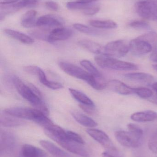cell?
Returning a JSON list of instances; mask_svg holds the SVG:
<instances>
[{
  "label": "cell",
  "mask_w": 157,
  "mask_h": 157,
  "mask_svg": "<svg viewBox=\"0 0 157 157\" xmlns=\"http://www.w3.org/2000/svg\"><path fill=\"white\" fill-rule=\"evenodd\" d=\"M13 81L16 89L21 97L45 115H49V109L42 101V98L36 95L29 86H26L18 77L13 78Z\"/></svg>",
  "instance_id": "cell-1"
},
{
  "label": "cell",
  "mask_w": 157,
  "mask_h": 157,
  "mask_svg": "<svg viewBox=\"0 0 157 157\" xmlns=\"http://www.w3.org/2000/svg\"><path fill=\"white\" fill-rule=\"evenodd\" d=\"M95 61L98 66L103 69L117 71H132L138 70L135 63L123 61L104 54L96 56Z\"/></svg>",
  "instance_id": "cell-2"
},
{
  "label": "cell",
  "mask_w": 157,
  "mask_h": 157,
  "mask_svg": "<svg viewBox=\"0 0 157 157\" xmlns=\"http://www.w3.org/2000/svg\"><path fill=\"white\" fill-rule=\"evenodd\" d=\"M135 11L139 16L147 20H157V0H143L135 3Z\"/></svg>",
  "instance_id": "cell-3"
},
{
  "label": "cell",
  "mask_w": 157,
  "mask_h": 157,
  "mask_svg": "<svg viewBox=\"0 0 157 157\" xmlns=\"http://www.w3.org/2000/svg\"><path fill=\"white\" fill-rule=\"evenodd\" d=\"M130 51V42L120 40L109 42L104 47L103 54L112 57L121 58Z\"/></svg>",
  "instance_id": "cell-4"
},
{
  "label": "cell",
  "mask_w": 157,
  "mask_h": 157,
  "mask_svg": "<svg viewBox=\"0 0 157 157\" xmlns=\"http://www.w3.org/2000/svg\"><path fill=\"white\" fill-rule=\"evenodd\" d=\"M59 66L64 72L68 75L84 80L89 85L95 76V75H92L86 71L74 64L62 62L59 63Z\"/></svg>",
  "instance_id": "cell-5"
},
{
  "label": "cell",
  "mask_w": 157,
  "mask_h": 157,
  "mask_svg": "<svg viewBox=\"0 0 157 157\" xmlns=\"http://www.w3.org/2000/svg\"><path fill=\"white\" fill-rule=\"evenodd\" d=\"M4 112L14 117L21 119L30 120L35 122L37 118L43 113L37 109L13 107L5 110Z\"/></svg>",
  "instance_id": "cell-6"
},
{
  "label": "cell",
  "mask_w": 157,
  "mask_h": 157,
  "mask_svg": "<svg viewBox=\"0 0 157 157\" xmlns=\"http://www.w3.org/2000/svg\"><path fill=\"white\" fill-rule=\"evenodd\" d=\"M116 140L123 146L129 148H137L141 146V138L130 132L118 131L115 132Z\"/></svg>",
  "instance_id": "cell-7"
},
{
  "label": "cell",
  "mask_w": 157,
  "mask_h": 157,
  "mask_svg": "<svg viewBox=\"0 0 157 157\" xmlns=\"http://www.w3.org/2000/svg\"><path fill=\"white\" fill-rule=\"evenodd\" d=\"M66 6L72 10H77L82 12L86 15H93L99 12L100 6L95 2L86 3L76 1L67 3Z\"/></svg>",
  "instance_id": "cell-8"
},
{
  "label": "cell",
  "mask_w": 157,
  "mask_h": 157,
  "mask_svg": "<svg viewBox=\"0 0 157 157\" xmlns=\"http://www.w3.org/2000/svg\"><path fill=\"white\" fill-rule=\"evenodd\" d=\"M60 146L67 151L83 157H89V153L84 145L76 143L68 139L67 137L61 139L57 142Z\"/></svg>",
  "instance_id": "cell-9"
},
{
  "label": "cell",
  "mask_w": 157,
  "mask_h": 157,
  "mask_svg": "<svg viewBox=\"0 0 157 157\" xmlns=\"http://www.w3.org/2000/svg\"><path fill=\"white\" fill-rule=\"evenodd\" d=\"M63 19L54 14H46L39 17L36 22V27L44 29L61 27L63 25Z\"/></svg>",
  "instance_id": "cell-10"
},
{
  "label": "cell",
  "mask_w": 157,
  "mask_h": 157,
  "mask_svg": "<svg viewBox=\"0 0 157 157\" xmlns=\"http://www.w3.org/2000/svg\"><path fill=\"white\" fill-rule=\"evenodd\" d=\"M130 48L133 55L142 56L151 52L153 47L149 42L137 37L130 41Z\"/></svg>",
  "instance_id": "cell-11"
},
{
  "label": "cell",
  "mask_w": 157,
  "mask_h": 157,
  "mask_svg": "<svg viewBox=\"0 0 157 157\" xmlns=\"http://www.w3.org/2000/svg\"><path fill=\"white\" fill-rule=\"evenodd\" d=\"M86 132L108 151L116 149L110 138L103 131L91 128L87 129Z\"/></svg>",
  "instance_id": "cell-12"
},
{
  "label": "cell",
  "mask_w": 157,
  "mask_h": 157,
  "mask_svg": "<svg viewBox=\"0 0 157 157\" xmlns=\"http://www.w3.org/2000/svg\"><path fill=\"white\" fill-rule=\"evenodd\" d=\"M73 34L72 29L67 28H56L53 29L49 32V42L62 41L70 38Z\"/></svg>",
  "instance_id": "cell-13"
},
{
  "label": "cell",
  "mask_w": 157,
  "mask_h": 157,
  "mask_svg": "<svg viewBox=\"0 0 157 157\" xmlns=\"http://www.w3.org/2000/svg\"><path fill=\"white\" fill-rule=\"evenodd\" d=\"M107 87L111 90L121 95H129L135 93L134 89L117 79H112L109 81Z\"/></svg>",
  "instance_id": "cell-14"
},
{
  "label": "cell",
  "mask_w": 157,
  "mask_h": 157,
  "mask_svg": "<svg viewBox=\"0 0 157 157\" xmlns=\"http://www.w3.org/2000/svg\"><path fill=\"white\" fill-rule=\"evenodd\" d=\"M124 77L131 81L148 85L154 80V77L151 75L143 72L129 73L124 75Z\"/></svg>",
  "instance_id": "cell-15"
},
{
  "label": "cell",
  "mask_w": 157,
  "mask_h": 157,
  "mask_svg": "<svg viewBox=\"0 0 157 157\" xmlns=\"http://www.w3.org/2000/svg\"><path fill=\"white\" fill-rule=\"evenodd\" d=\"M131 119L138 122L153 121L157 120V113L153 110L138 112L132 114Z\"/></svg>",
  "instance_id": "cell-16"
},
{
  "label": "cell",
  "mask_w": 157,
  "mask_h": 157,
  "mask_svg": "<svg viewBox=\"0 0 157 157\" xmlns=\"http://www.w3.org/2000/svg\"><path fill=\"white\" fill-rule=\"evenodd\" d=\"M41 145L50 154L56 157H71V156L62 149L56 146L53 143L47 140L40 141Z\"/></svg>",
  "instance_id": "cell-17"
},
{
  "label": "cell",
  "mask_w": 157,
  "mask_h": 157,
  "mask_svg": "<svg viewBox=\"0 0 157 157\" xmlns=\"http://www.w3.org/2000/svg\"><path fill=\"white\" fill-rule=\"evenodd\" d=\"M78 44L80 47L91 53L97 54H103L104 53V47L92 40H81L78 41Z\"/></svg>",
  "instance_id": "cell-18"
},
{
  "label": "cell",
  "mask_w": 157,
  "mask_h": 157,
  "mask_svg": "<svg viewBox=\"0 0 157 157\" xmlns=\"http://www.w3.org/2000/svg\"><path fill=\"white\" fill-rule=\"evenodd\" d=\"M23 157H46L47 155L42 149L29 144H24L21 149Z\"/></svg>",
  "instance_id": "cell-19"
},
{
  "label": "cell",
  "mask_w": 157,
  "mask_h": 157,
  "mask_svg": "<svg viewBox=\"0 0 157 157\" xmlns=\"http://www.w3.org/2000/svg\"><path fill=\"white\" fill-rule=\"evenodd\" d=\"M4 32L8 36L24 44L30 45L34 43V40L31 37L19 31L13 29H5L4 30Z\"/></svg>",
  "instance_id": "cell-20"
},
{
  "label": "cell",
  "mask_w": 157,
  "mask_h": 157,
  "mask_svg": "<svg viewBox=\"0 0 157 157\" xmlns=\"http://www.w3.org/2000/svg\"><path fill=\"white\" fill-rule=\"evenodd\" d=\"M20 119L4 112L3 114L1 115L0 123L1 125L4 127H16L23 125L25 123L24 121Z\"/></svg>",
  "instance_id": "cell-21"
},
{
  "label": "cell",
  "mask_w": 157,
  "mask_h": 157,
  "mask_svg": "<svg viewBox=\"0 0 157 157\" xmlns=\"http://www.w3.org/2000/svg\"><path fill=\"white\" fill-rule=\"evenodd\" d=\"M71 114L75 120L83 126L94 128L98 125L97 123L93 119L78 112H72Z\"/></svg>",
  "instance_id": "cell-22"
},
{
  "label": "cell",
  "mask_w": 157,
  "mask_h": 157,
  "mask_svg": "<svg viewBox=\"0 0 157 157\" xmlns=\"http://www.w3.org/2000/svg\"><path fill=\"white\" fill-rule=\"evenodd\" d=\"M37 13L35 10H30L25 13L21 17L20 21L22 26L26 28L36 27Z\"/></svg>",
  "instance_id": "cell-23"
},
{
  "label": "cell",
  "mask_w": 157,
  "mask_h": 157,
  "mask_svg": "<svg viewBox=\"0 0 157 157\" xmlns=\"http://www.w3.org/2000/svg\"><path fill=\"white\" fill-rule=\"evenodd\" d=\"M89 25L95 28L101 29H113L117 28L118 25L114 21L111 20H90Z\"/></svg>",
  "instance_id": "cell-24"
},
{
  "label": "cell",
  "mask_w": 157,
  "mask_h": 157,
  "mask_svg": "<svg viewBox=\"0 0 157 157\" xmlns=\"http://www.w3.org/2000/svg\"><path fill=\"white\" fill-rule=\"evenodd\" d=\"M73 27L81 33L87 35L94 36H102L106 35L105 31L99 30L95 28H92L85 25L81 24H75L73 25Z\"/></svg>",
  "instance_id": "cell-25"
},
{
  "label": "cell",
  "mask_w": 157,
  "mask_h": 157,
  "mask_svg": "<svg viewBox=\"0 0 157 157\" xmlns=\"http://www.w3.org/2000/svg\"><path fill=\"white\" fill-rule=\"evenodd\" d=\"M69 90L73 98L80 102L81 104L90 105V106H95L94 102L83 92L72 88H69Z\"/></svg>",
  "instance_id": "cell-26"
},
{
  "label": "cell",
  "mask_w": 157,
  "mask_h": 157,
  "mask_svg": "<svg viewBox=\"0 0 157 157\" xmlns=\"http://www.w3.org/2000/svg\"><path fill=\"white\" fill-rule=\"evenodd\" d=\"M39 0H21L18 2L12 4L15 12L25 8L35 6L38 3Z\"/></svg>",
  "instance_id": "cell-27"
},
{
  "label": "cell",
  "mask_w": 157,
  "mask_h": 157,
  "mask_svg": "<svg viewBox=\"0 0 157 157\" xmlns=\"http://www.w3.org/2000/svg\"><path fill=\"white\" fill-rule=\"evenodd\" d=\"M80 64L88 72L92 75L97 76H102L99 71L89 61L87 60H83L80 62Z\"/></svg>",
  "instance_id": "cell-28"
},
{
  "label": "cell",
  "mask_w": 157,
  "mask_h": 157,
  "mask_svg": "<svg viewBox=\"0 0 157 157\" xmlns=\"http://www.w3.org/2000/svg\"><path fill=\"white\" fill-rule=\"evenodd\" d=\"M138 38L149 42L153 48H156L157 46V34L156 32L151 31L139 36Z\"/></svg>",
  "instance_id": "cell-29"
},
{
  "label": "cell",
  "mask_w": 157,
  "mask_h": 157,
  "mask_svg": "<svg viewBox=\"0 0 157 157\" xmlns=\"http://www.w3.org/2000/svg\"><path fill=\"white\" fill-rule=\"evenodd\" d=\"M134 89L135 93L142 98H149L153 96L152 90L147 88L140 87Z\"/></svg>",
  "instance_id": "cell-30"
},
{
  "label": "cell",
  "mask_w": 157,
  "mask_h": 157,
  "mask_svg": "<svg viewBox=\"0 0 157 157\" xmlns=\"http://www.w3.org/2000/svg\"><path fill=\"white\" fill-rule=\"evenodd\" d=\"M129 132L136 136L138 138L142 139L143 135V132L141 127L137 124L133 123H130L127 125Z\"/></svg>",
  "instance_id": "cell-31"
},
{
  "label": "cell",
  "mask_w": 157,
  "mask_h": 157,
  "mask_svg": "<svg viewBox=\"0 0 157 157\" xmlns=\"http://www.w3.org/2000/svg\"><path fill=\"white\" fill-rule=\"evenodd\" d=\"M129 26L133 28L138 29H149L150 28L149 24L144 21H134L130 23Z\"/></svg>",
  "instance_id": "cell-32"
},
{
  "label": "cell",
  "mask_w": 157,
  "mask_h": 157,
  "mask_svg": "<svg viewBox=\"0 0 157 157\" xmlns=\"http://www.w3.org/2000/svg\"><path fill=\"white\" fill-rule=\"evenodd\" d=\"M32 36L41 40L49 42V33H47L45 30H34L30 32Z\"/></svg>",
  "instance_id": "cell-33"
},
{
  "label": "cell",
  "mask_w": 157,
  "mask_h": 157,
  "mask_svg": "<svg viewBox=\"0 0 157 157\" xmlns=\"http://www.w3.org/2000/svg\"><path fill=\"white\" fill-rule=\"evenodd\" d=\"M66 136L68 139L76 143H79L81 144L84 145L85 142L83 138L78 134L72 132V131H66Z\"/></svg>",
  "instance_id": "cell-34"
},
{
  "label": "cell",
  "mask_w": 157,
  "mask_h": 157,
  "mask_svg": "<svg viewBox=\"0 0 157 157\" xmlns=\"http://www.w3.org/2000/svg\"><path fill=\"white\" fill-rule=\"evenodd\" d=\"M148 147L151 151L157 154V132L152 136L148 141Z\"/></svg>",
  "instance_id": "cell-35"
},
{
  "label": "cell",
  "mask_w": 157,
  "mask_h": 157,
  "mask_svg": "<svg viewBox=\"0 0 157 157\" xmlns=\"http://www.w3.org/2000/svg\"><path fill=\"white\" fill-rule=\"evenodd\" d=\"M79 107L83 111L88 114H92L95 112V106L85 105V104H79Z\"/></svg>",
  "instance_id": "cell-36"
},
{
  "label": "cell",
  "mask_w": 157,
  "mask_h": 157,
  "mask_svg": "<svg viewBox=\"0 0 157 157\" xmlns=\"http://www.w3.org/2000/svg\"><path fill=\"white\" fill-rule=\"evenodd\" d=\"M45 6L49 10L57 11L59 9V6L57 3L53 1H48L45 4Z\"/></svg>",
  "instance_id": "cell-37"
},
{
  "label": "cell",
  "mask_w": 157,
  "mask_h": 157,
  "mask_svg": "<svg viewBox=\"0 0 157 157\" xmlns=\"http://www.w3.org/2000/svg\"><path fill=\"white\" fill-rule=\"evenodd\" d=\"M102 157H122L117 149L111 151H105L102 154Z\"/></svg>",
  "instance_id": "cell-38"
},
{
  "label": "cell",
  "mask_w": 157,
  "mask_h": 157,
  "mask_svg": "<svg viewBox=\"0 0 157 157\" xmlns=\"http://www.w3.org/2000/svg\"><path fill=\"white\" fill-rule=\"evenodd\" d=\"M39 67L34 66H28L24 67V70L26 72L33 75H37Z\"/></svg>",
  "instance_id": "cell-39"
},
{
  "label": "cell",
  "mask_w": 157,
  "mask_h": 157,
  "mask_svg": "<svg viewBox=\"0 0 157 157\" xmlns=\"http://www.w3.org/2000/svg\"><path fill=\"white\" fill-rule=\"evenodd\" d=\"M29 87L31 88V89L32 90V91L36 94V95L38 96L39 97H40L41 98H42V94H41V92L34 85H32L31 84H29Z\"/></svg>",
  "instance_id": "cell-40"
},
{
  "label": "cell",
  "mask_w": 157,
  "mask_h": 157,
  "mask_svg": "<svg viewBox=\"0 0 157 157\" xmlns=\"http://www.w3.org/2000/svg\"><path fill=\"white\" fill-rule=\"evenodd\" d=\"M150 59L154 62L157 63V46L154 48L153 52L150 55Z\"/></svg>",
  "instance_id": "cell-41"
},
{
  "label": "cell",
  "mask_w": 157,
  "mask_h": 157,
  "mask_svg": "<svg viewBox=\"0 0 157 157\" xmlns=\"http://www.w3.org/2000/svg\"><path fill=\"white\" fill-rule=\"evenodd\" d=\"M19 0H0L1 5H8L14 3Z\"/></svg>",
  "instance_id": "cell-42"
},
{
  "label": "cell",
  "mask_w": 157,
  "mask_h": 157,
  "mask_svg": "<svg viewBox=\"0 0 157 157\" xmlns=\"http://www.w3.org/2000/svg\"><path fill=\"white\" fill-rule=\"evenodd\" d=\"M78 2H81L86 3H90L95 2L98 0H77Z\"/></svg>",
  "instance_id": "cell-43"
},
{
  "label": "cell",
  "mask_w": 157,
  "mask_h": 157,
  "mask_svg": "<svg viewBox=\"0 0 157 157\" xmlns=\"http://www.w3.org/2000/svg\"><path fill=\"white\" fill-rule=\"evenodd\" d=\"M152 88L157 93V82H155L152 85Z\"/></svg>",
  "instance_id": "cell-44"
},
{
  "label": "cell",
  "mask_w": 157,
  "mask_h": 157,
  "mask_svg": "<svg viewBox=\"0 0 157 157\" xmlns=\"http://www.w3.org/2000/svg\"><path fill=\"white\" fill-rule=\"evenodd\" d=\"M153 68L155 69V71H157V64H155V65H153Z\"/></svg>",
  "instance_id": "cell-45"
}]
</instances>
